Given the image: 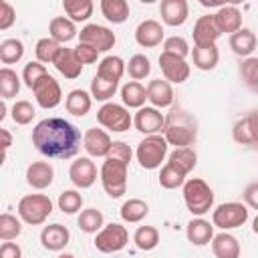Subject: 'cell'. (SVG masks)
Instances as JSON below:
<instances>
[{
  "label": "cell",
  "mask_w": 258,
  "mask_h": 258,
  "mask_svg": "<svg viewBox=\"0 0 258 258\" xmlns=\"http://www.w3.org/2000/svg\"><path fill=\"white\" fill-rule=\"evenodd\" d=\"M125 71H127V64L123 62V58L115 56V54H109L99 62L97 77L103 79V81H109V83H119L121 77L125 75Z\"/></svg>",
  "instance_id": "27"
},
{
  "label": "cell",
  "mask_w": 258,
  "mask_h": 258,
  "mask_svg": "<svg viewBox=\"0 0 258 258\" xmlns=\"http://www.w3.org/2000/svg\"><path fill=\"white\" fill-rule=\"evenodd\" d=\"M173 89L171 83H167L165 79H153L147 85V101L155 107V109H165L173 105Z\"/></svg>",
  "instance_id": "18"
},
{
  "label": "cell",
  "mask_w": 258,
  "mask_h": 258,
  "mask_svg": "<svg viewBox=\"0 0 258 258\" xmlns=\"http://www.w3.org/2000/svg\"><path fill=\"white\" fill-rule=\"evenodd\" d=\"M256 44H258V38H256V34H254L250 28H240L238 32L230 34V48H232L234 54H238V56L248 58V56L254 52Z\"/></svg>",
  "instance_id": "28"
},
{
  "label": "cell",
  "mask_w": 258,
  "mask_h": 258,
  "mask_svg": "<svg viewBox=\"0 0 258 258\" xmlns=\"http://www.w3.org/2000/svg\"><path fill=\"white\" fill-rule=\"evenodd\" d=\"M62 10L67 12V16L73 22H85L93 16L95 4L91 0H64L62 2Z\"/></svg>",
  "instance_id": "35"
},
{
  "label": "cell",
  "mask_w": 258,
  "mask_h": 258,
  "mask_svg": "<svg viewBox=\"0 0 258 258\" xmlns=\"http://www.w3.org/2000/svg\"><path fill=\"white\" fill-rule=\"evenodd\" d=\"M0 258H22V248L14 242H2Z\"/></svg>",
  "instance_id": "55"
},
{
  "label": "cell",
  "mask_w": 258,
  "mask_h": 258,
  "mask_svg": "<svg viewBox=\"0 0 258 258\" xmlns=\"http://www.w3.org/2000/svg\"><path fill=\"white\" fill-rule=\"evenodd\" d=\"M167 163L187 175V173L196 167V163H198V153H196L191 147H177V149H173V151L169 153Z\"/></svg>",
  "instance_id": "33"
},
{
  "label": "cell",
  "mask_w": 258,
  "mask_h": 258,
  "mask_svg": "<svg viewBox=\"0 0 258 258\" xmlns=\"http://www.w3.org/2000/svg\"><path fill=\"white\" fill-rule=\"evenodd\" d=\"M244 202H246V206H250L252 210H258V181H254V183H250V185H246V189H244Z\"/></svg>",
  "instance_id": "54"
},
{
  "label": "cell",
  "mask_w": 258,
  "mask_h": 258,
  "mask_svg": "<svg viewBox=\"0 0 258 258\" xmlns=\"http://www.w3.org/2000/svg\"><path fill=\"white\" fill-rule=\"evenodd\" d=\"M60 44L56 42V40H52L50 36H46V38H40L38 42H36V46H34V54H36V60L38 62H50V64H54V60H56V56H58V52H60Z\"/></svg>",
  "instance_id": "39"
},
{
  "label": "cell",
  "mask_w": 258,
  "mask_h": 258,
  "mask_svg": "<svg viewBox=\"0 0 258 258\" xmlns=\"http://www.w3.org/2000/svg\"><path fill=\"white\" fill-rule=\"evenodd\" d=\"M32 93H34V99L38 103V107L42 109H54L60 105L62 101V91H60V85L58 81L52 77V75H44L34 87H32Z\"/></svg>",
  "instance_id": "11"
},
{
  "label": "cell",
  "mask_w": 258,
  "mask_h": 258,
  "mask_svg": "<svg viewBox=\"0 0 258 258\" xmlns=\"http://www.w3.org/2000/svg\"><path fill=\"white\" fill-rule=\"evenodd\" d=\"M127 167L129 165L119 159L105 157L99 177H101L103 189L107 191L109 198H121L127 191Z\"/></svg>",
  "instance_id": "5"
},
{
  "label": "cell",
  "mask_w": 258,
  "mask_h": 258,
  "mask_svg": "<svg viewBox=\"0 0 258 258\" xmlns=\"http://www.w3.org/2000/svg\"><path fill=\"white\" fill-rule=\"evenodd\" d=\"M107 157L119 159V161H123V163L129 165V161H131V157H133V151H131V147H129L125 141H113V147H111V151H109Z\"/></svg>",
  "instance_id": "52"
},
{
  "label": "cell",
  "mask_w": 258,
  "mask_h": 258,
  "mask_svg": "<svg viewBox=\"0 0 258 258\" xmlns=\"http://www.w3.org/2000/svg\"><path fill=\"white\" fill-rule=\"evenodd\" d=\"M69 177L75 187L87 189L97 181V165L91 157H79L69 167Z\"/></svg>",
  "instance_id": "14"
},
{
  "label": "cell",
  "mask_w": 258,
  "mask_h": 258,
  "mask_svg": "<svg viewBox=\"0 0 258 258\" xmlns=\"http://www.w3.org/2000/svg\"><path fill=\"white\" fill-rule=\"evenodd\" d=\"M32 145L48 159H71L81 149V131L62 117H46L32 129Z\"/></svg>",
  "instance_id": "1"
},
{
  "label": "cell",
  "mask_w": 258,
  "mask_h": 258,
  "mask_svg": "<svg viewBox=\"0 0 258 258\" xmlns=\"http://www.w3.org/2000/svg\"><path fill=\"white\" fill-rule=\"evenodd\" d=\"M159 69L163 73V79L167 83H185L189 77V64L185 62V58L169 54V52H161L159 54Z\"/></svg>",
  "instance_id": "13"
},
{
  "label": "cell",
  "mask_w": 258,
  "mask_h": 258,
  "mask_svg": "<svg viewBox=\"0 0 258 258\" xmlns=\"http://www.w3.org/2000/svg\"><path fill=\"white\" fill-rule=\"evenodd\" d=\"M212 252L216 258H240V242L228 232H220L212 240Z\"/></svg>",
  "instance_id": "26"
},
{
  "label": "cell",
  "mask_w": 258,
  "mask_h": 258,
  "mask_svg": "<svg viewBox=\"0 0 258 258\" xmlns=\"http://www.w3.org/2000/svg\"><path fill=\"white\" fill-rule=\"evenodd\" d=\"M24 56V44L18 38H6L0 42V60L4 64H14Z\"/></svg>",
  "instance_id": "41"
},
{
  "label": "cell",
  "mask_w": 258,
  "mask_h": 258,
  "mask_svg": "<svg viewBox=\"0 0 258 258\" xmlns=\"http://www.w3.org/2000/svg\"><path fill=\"white\" fill-rule=\"evenodd\" d=\"M194 46H206V44H216V40L222 36V32L216 26L214 14H204L196 20L194 24Z\"/></svg>",
  "instance_id": "17"
},
{
  "label": "cell",
  "mask_w": 258,
  "mask_h": 258,
  "mask_svg": "<svg viewBox=\"0 0 258 258\" xmlns=\"http://www.w3.org/2000/svg\"><path fill=\"white\" fill-rule=\"evenodd\" d=\"M54 69L64 79H71V81L77 79V77H81V73H83V64L77 58V54H75L73 48H60V52H58V56L54 60Z\"/></svg>",
  "instance_id": "25"
},
{
  "label": "cell",
  "mask_w": 258,
  "mask_h": 258,
  "mask_svg": "<svg viewBox=\"0 0 258 258\" xmlns=\"http://www.w3.org/2000/svg\"><path fill=\"white\" fill-rule=\"evenodd\" d=\"M185 236L194 246H206L214 240V224L204 218H194L185 226Z\"/></svg>",
  "instance_id": "24"
},
{
  "label": "cell",
  "mask_w": 258,
  "mask_h": 258,
  "mask_svg": "<svg viewBox=\"0 0 258 258\" xmlns=\"http://www.w3.org/2000/svg\"><path fill=\"white\" fill-rule=\"evenodd\" d=\"M119 214H121V220H123V222H127V224H137V222H141L143 218H147L149 206H147V202H143V200H139V198H131V200L123 202Z\"/></svg>",
  "instance_id": "34"
},
{
  "label": "cell",
  "mask_w": 258,
  "mask_h": 258,
  "mask_svg": "<svg viewBox=\"0 0 258 258\" xmlns=\"http://www.w3.org/2000/svg\"><path fill=\"white\" fill-rule=\"evenodd\" d=\"M133 242L139 250L149 252L159 244V230L155 226H139L133 234Z\"/></svg>",
  "instance_id": "38"
},
{
  "label": "cell",
  "mask_w": 258,
  "mask_h": 258,
  "mask_svg": "<svg viewBox=\"0 0 258 258\" xmlns=\"http://www.w3.org/2000/svg\"><path fill=\"white\" fill-rule=\"evenodd\" d=\"M48 34L52 40H56L58 44H64V42H71L79 32H77V26L71 18L67 16H54L48 24Z\"/></svg>",
  "instance_id": "29"
},
{
  "label": "cell",
  "mask_w": 258,
  "mask_h": 258,
  "mask_svg": "<svg viewBox=\"0 0 258 258\" xmlns=\"http://www.w3.org/2000/svg\"><path fill=\"white\" fill-rule=\"evenodd\" d=\"M18 218L28 226H40L52 214V200L44 194H28L18 202Z\"/></svg>",
  "instance_id": "4"
},
{
  "label": "cell",
  "mask_w": 258,
  "mask_h": 258,
  "mask_svg": "<svg viewBox=\"0 0 258 258\" xmlns=\"http://www.w3.org/2000/svg\"><path fill=\"white\" fill-rule=\"evenodd\" d=\"M83 147L91 157H107L113 147V139L109 137L107 131L91 127L83 135Z\"/></svg>",
  "instance_id": "15"
},
{
  "label": "cell",
  "mask_w": 258,
  "mask_h": 258,
  "mask_svg": "<svg viewBox=\"0 0 258 258\" xmlns=\"http://www.w3.org/2000/svg\"><path fill=\"white\" fill-rule=\"evenodd\" d=\"M127 73H129V77L133 79V81H141V79H145V77H149V73H151V62H149V58L145 56V54H133L131 58H129V62H127Z\"/></svg>",
  "instance_id": "45"
},
{
  "label": "cell",
  "mask_w": 258,
  "mask_h": 258,
  "mask_svg": "<svg viewBox=\"0 0 258 258\" xmlns=\"http://www.w3.org/2000/svg\"><path fill=\"white\" fill-rule=\"evenodd\" d=\"M79 42L89 44V46L97 48L99 52H107V50H111L115 46L117 36H115V32L111 28H107L103 24H87L79 32Z\"/></svg>",
  "instance_id": "10"
},
{
  "label": "cell",
  "mask_w": 258,
  "mask_h": 258,
  "mask_svg": "<svg viewBox=\"0 0 258 258\" xmlns=\"http://www.w3.org/2000/svg\"><path fill=\"white\" fill-rule=\"evenodd\" d=\"M133 125L139 133L147 135H161L165 127V115L155 107H141L133 117Z\"/></svg>",
  "instance_id": "12"
},
{
  "label": "cell",
  "mask_w": 258,
  "mask_h": 258,
  "mask_svg": "<svg viewBox=\"0 0 258 258\" xmlns=\"http://www.w3.org/2000/svg\"><path fill=\"white\" fill-rule=\"evenodd\" d=\"M79 228L85 232V234H99L105 226V218L101 214V210L97 208H87L79 214Z\"/></svg>",
  "instance_id": "37"
},
{
  "label": "cell",
  "mask_w": 258,
  "mask_h": 258,
  "mask_svg": "<svg viewBox=\"0 0 258 258\" xmlns=\"http://www.w3.org/2000/svg\"><path fill=\"white\" fill-rule=\"evenodd\" d=\"M64 107L71 115L75 117H85L91 107H93V97L91 93H87L85 89H75L67 95V101H64Z\"/></svg>",
  "instance_id": "30"
},
{
  "label": "cell",
  "mask_w": 258,
  "mask_h": 258,
  "mask_svg": "<svg viewBox=\"0 0 258 258\" xmlns=\"http://www.w3.org/2000/svg\"><path fill=\"white\" fill-rule=\"evenodd\" d=\"M56 258H75V254H69V252H62V254H58Z\"/></svg>",
  "instance_id": "59"
},
{
  "label": "cell",
  "mask_w": 258,
  "mask_h": 258,
  "mask_svg": "<svg viewBox=\"0 0 258 258\" xmlns=\"http://www.w3.org/2000/svg\"><path fill=\"white\" fill-rule=\"evenodd\" d=\"M129 242V232L121 224H107L103 230L95 236V248L103 254H115L121 252Z\"/></svg>",
  "instance_id": "9"
},
{
  "label": "cell",
  "mask_w": 258,
  "mask_h": 258,
  "mask_svg": "<svg viewBox=\"0 0 258 258\" xmlns=\"http://www.w3.org/2000/svg\"><path fill=\"white\" fill-rule=\"evenodd\" d=\"M73 50H75L77 58L81 60V64H93L99 58V50L93 48V46H89V44H83V42H79Z\"/></svg>",
  "instance_id": "51"
},
{
  "label": "cell",
  "mask_w": 258,
  "mask_h": 258,
  "mask_svg": "<svg viewBox=\"0 0 258 258\" xmlns=\"http://www.w3.org/2000/svg\"><path fill=\"white\" fill-rule=\"evenodd\" d=\"M4 117H6V103L2 101V103H0V121H2Z\"/></svg>",
  "instance_id": "57"
},
{
  "label": "cell",
  "mask_w": 258,
  "mask_h": 258,
  "mask_svg": "<svg viewBox=\"0 0 258 258\" xmlns=\"http://www.w3.org/2000/svg\"><path fill=\"white\" fill-rule=\"evenodd\" d=\"M214 20L222 34H234L242 28V12L236 6H220L214 14Z\"/></svg>",
  "instance_id": "23"
},
{
  "label": "cell",
  "mask_w": 258,
  "mask_h": 258,
  "mask_svg": "<svg viewBox=\"0 0 258 258\" xmlns=\"http://www.w3.org/2000/svg\"><path fill=\"white\" fill-rule=\"evenodd\" d=\"M240 79L242 83L252 89V91H258V56H248L240 62Z\"/></svg>",
  "instance_id": "43"
},
{
  "label": "cell",
  "mask_w": 258,
  "mask_h": 258,
  "mask_svg": "<svg viewBox=\"0 0 258 258\" xmlns=\"http://www.w3.org/2000/svg\"><path fill=\"white\" fill-rule=\"evenodd\" d=\"M54 179V167L48 161H32L26 167V183L32 189H46Z\"/></svg>",
  "instance_id": "19"
},
{
  "label": "cell",
  "mask_w": 258,
  "mask_h": 258,
  "mask_svg": "<svg viewBox=\"0 0 258 258\" xmlns=\"http://www.w3.org/2000/svg\"><path fill=\"white\" fill-rule=\"evenodd\" d=\"M16 20V10L10 2H0V30H8Z\"/></svg>",
  "instance_id": "53"
},
{
  "label": "cell",
  "mask_w": 258,
  "mask_h": 258,
  "mask_svg": "<svg viewBox=\"0 0 258 258\" xmlns=\"http://www.w3.org/2000/svg\"><path fill=\"white\" fill-rule=\"evenodd\" d=\"M163 52H169V54L185 58L189 54V44H187V40L183 36H169V38L163 40Z\"/></svg>",
  "instance_id": "50"
},
{
  "label": "cell",
  "mask_w": 258,
  "mask_h": 258,
  "mask_svg": "<svg viewBox=\"0 0 258 258\" xmlns=\"http://www.w3.org/2000/svg\"><path fill=\"white\" fill-rule=\"evenodd\" d=\"M135 40L139 46L143 48H153L159 46L163 40V26L157 20H143L139 22V26L135 28Z\"/></svg>",
  "instance_id": "22"
},
{
  "label": "cell",
  "mask_w": 258,
  "mask_h": 258,
  "mask_svg": "<svg viewBox=\"0 0 258 258\" xmlns=\"http://www.w3.org/2000/svg\"><path fill=\"white\" fill-rule=\"evenodd\" d=\"M183 202L185 208L194 214V216H204L212 210L214 206V189L202 179V177H191L185 179L183 183Z\"/></svg>",
  "instance_id": "3"
},
{
  "label": "cell",
  "mask_w": 258,
  "mask_h": 258,
  "mask_svg": "<svg viewBox=\"0 0 258 258\" xmlns=\"http://www.w3.org/2000/svg\"><path fill=\"white\" fill-rule=\"evenodd\" d=\"M97 121L99 125H103L105 129L113 133H125L133 125V117L127 111V107L119 103H111V101L101 105V109L97 111Z\"/></svg>",
  "instance_id": "7"
},
{
  "label": "cell",
  "mask_w": 258,
  "mask_h": 258,
  "mask_svg": "<svg viewBox=\"0 0 258 258\" xmlns=\"http://www.w3.org/2000/svg\"><path fill=\"white\" fill-rule=\"evenodd\" d=\"M121 101L129 109H141L147 101V87L137 81H129L121 87Z\"/></svg>",
  "instance_id": "31"
},
{
  "label": "cell",
  "mask_w": 258,
  "mask_h": 258,
  "mask_svg": "<svg viewBox=\"0 0 258 258\" xmlns=\"http://www.w3.org/2000/svg\"><path fill=\"white\" fill-rule=\"evenodd\" d=\"M252 232H254V234H258V214H256V218L252 220Z\"/></svg>",
  "instance_id": "58"
},
{
  "label": "cell",
  "mask_w": 258,
  "mask_h": 258,
  "mask_svg": "<svg viewBox=\"0 0 258 258\" xmlns=\"http://www.w3.org/2000/svg\"><path fill=\"white\" fill-rule=\"evenodd\" d=\"M58 210L62 214H77L83 206V196L77 191V189H64L60 196H58Z\"/></svg>",
  "instance_id": "47"
},
{
  "label": "cell",
  "mask_w": 258,
  "mask_h": 258,
  "mask_svg": "<svg viewBox=\"0 0 258 258\" xmlns=\"http://www.w3.org/2000/svg\"><path fill=\"white\" fill-rule=\"evenodd\" d=\"M103 16L113 24H123L129 18V4L125 0H101Z\"/></svg>",
  "instance_id": "36"
},
{
  "label": "cell",
  "mask_w": 258,
  "mask_h": 258,
  "mask_svg": "<svg viewBox=\"0 0 258 258\" xmlns=\"http://www.w3.org/2000/svg\"><path fill=\"white\" fill-rule=\"evenodd\" d=\"M194 56V64L200 71H212L216 69L218 60H220V50L216 44H206V46H194L191 50Z\"/></svg>",
  "instance_id": "32"
},
{
  "label": "cell",
  "mask_w": 258,
  "mask_h": 258,
  "mask_svg": "<svg viewBox=\"0 0 258 258\" xmlns=\"http://www.w3.org/2000/svg\"><path fill=\"white\" fill-rule=\"evenodd\" d=\"M0 135H2V149H4V155H6V149L12 145V137H10L8 129H0Z\"/></svg>",
  "instance_id": "56"
},
{
  "label": "cell",
  "mask_w": 258,
  "mask_h": 258,
  "mask_svg": "<svg viewBox=\"0 0 258 258\" xmlns=\"http://www.w3.org/2000/svg\"><path fill=\"white\" fill-rule=\"evenodd\" d=\"M232 137L240 145H256L258 143V111H252L238 119L232 127Z\"/></svg>",
  "instance_id": "16"
},
{
  "label": "cell",
  "mask_w": 258,
  "mask_h": 258,
  "mask_svg": "<svg viewBox=\"0 0 258 258\" xmlns=\"http://www.w3.org/2000/svg\"><path fill=\"white\" fill-rule=\"evenodd\" d=\"M20 232H22V220L12 216V214H8V212H4L0 216V240L2 242H10V240L18 238Z\"/></svg>",
  "instance_id": "42"
},
{
  "label": "cell",
  "mask_w": 258,
  "mask_h": 258,
  "mask_svg": "<svg viewBox=\"0 0 258 258\" xmlns=\"http://www.w3.org/2000/svg\"><path fill=\"white\" fill-rule=\"evenodd\" d=\"M69 240H71V232L62 224H48L40 232V244L44 250H50V252L62 250L69 244Z\"/></svg>",
  "instance_id": "20"
},
{
  "label": "cell",
  "mask_w": 258,
  "mask_h": 258,
  "mask_svg": "<svg viewBox=\"0 0 258 258\" xmlns=\"http://www.w3.org/2000/svg\"><path fill=\"white\" fill-rule=\"evenodd\" d=\"M159 14L167 26H181L189 16V6L185 0H161Z\"/></svg>",
  "instance_id": "21"
},
{
  "label": "cell",
  "mask_w": 258,
  "mask_h": 258,
  "mask_svg": "<svg viewBox=\"0 0 258 258\" xmlns=\"http://www.w3.org/2000/svg\"><path fill=\"white\" fill-rule=\"evenodd\" d=\"M44 75H48V71L44 69V64H42V62H38V60H30L28 64H24L22 81H24V85L32 91V87H34V85H36Z\"/></svg>",
  "instance_id": "49"
},
{
  "label": "cell",
  "mask_w": 258,
  "mask_h": 258,
  "mask_svg": "<svg viewBox=\"0 0 258 258\" xmlns=\"http://www.w3.org/2000/svg\"><path fill=\"white\" fill-rule=\"evenodd\" d=\"M167 139L163 135H147L139 141L135 149V157L143 169H157L161 167V161L167 155Z\"/></svg>",
  "instance_id": "6"
},
{
  "label": "cell",
  "mask_w": 258,
  "mask_h": 258,
  "mask_svg": "<svg viewBox=\"0 0 258 258\" xmlns=\"http://www.w3.org/2000/svg\"><path fill=\"white\" fill-rule=\"evenodd\" d=\"M163 137L169 145H175V149L189 147L198 139V123L187 111H183L181 107H173L171 113L165 117Z\"/></svg>",
  "instance_id": "2"
},
{
  "label": "cell",
  "mask_w": 258,
  "mask_h": 258,
  "mask_svg": "<svg viewBox=\"0 0 258 258\" xmlns=\"http://www.w3.org/2000/svg\"><path fill=\"white\" fill-rule=\"evenodd\" d=\"M34 115H36V111L30 101H16L10 109V117L16 125H28L34 119Z\"/></svg>",
  "instance_id": "48"
},
{
  "label": "cell",
  "mask_w": 258,
  "mask_h": 258,
  "mask_svg": "<svg viewBox=\"0 0 258 258\" xmlns=\"http://www.w3.org/2000/svg\"><path fill=\"white\" fill-rule=\"evenodd\" d=\"M18 91H20V77L12 69L2 67L0 69V95H2V99L8 101V99L16 97Z\"/></svg>",
  "instance_id": "40"
},
{
  "label": "cell",
  "mask_w": 258,
  "mask_h": 258,
  "mask_svg": "<svg viewBox=\"0 0 258 258\" xmlns=\"http://www.w3.org/2000/svg\"><path fill=\"white\" fill-rule=\"evenodd\" d=\"M185 183V173H181L179 169H175L173 165L165 163L159 171V185L163 189H177V187H183Z\"/></svg>",
  "instance_id": "44"
},
{
  "label": "cell",
  "mask_w": 258,
  "mask_h": 258,
  "mask_svg": "<svg viewBox=\"0 0 258 258\" xmlns=\"http://www.w3.org/2000/svg\"><path fill=\"white\" fill-rule=\"evenodd\" d=\"M248 220V208L240 202H226L220 204L214 212H212V224L216 228H220L222 232L234 230L244 226Z\"/></svg>",
  "instance_id": "8"
},
{
  "label": "cell",
  "mask_w": 258,
  "mask_h": 258,
  "mask_svg": "<svg viewBox=\"0 0 258 258\" xmlns=\"http://www.w3.org/2000/svg\"><path fill=\"white\" fill-rule=\"evenodd\" d=\"M117 85H119V83H109V81H103V79H99V77L95 75L93 81H91V97H93L95 101L109 103V99L117 93Z\"/></svg>",
  "instance_id": "46"
}]
</instances>
